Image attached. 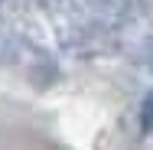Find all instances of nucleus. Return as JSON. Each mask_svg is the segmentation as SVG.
<instances>
[{
  "mask_svg": "<svg viewBox=\"0 0 153 150\" xmlns=\"http://www.w3.org/2000/svg\"><path fill=\"white\" fill-rule=\"evenodd\" d=\"M140 127H143V134H153V91L140 104Z\"/></svg>",
  "mask_w": 153,
  "mask_h": 150,
  "instance_id": "f257e3e1",
  "label": "nucleus"
}]
</instances>
